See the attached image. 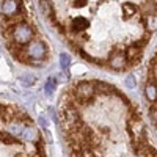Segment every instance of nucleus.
I'll use <instances>...</instances> for the list:
<instances>
[{"label": "nucleus", "instance_id": "nucleus-1", "mask_svg": "<svg viewBox=\"0 0 157 157\" xmlns=\"http://www.w3.org/2000/svg\"><path fill=\"white\" fill-rule=\"evenodd\" d=\"M25 54L29 58V64H39L47 57V47L43 41H32L25 47Z\"/></svg>", "mask_w": 157, "mask_h": 157}, {"label": "nucleus", "instance_id": "nucleus-2", "mask_svg": "<svg viewBox=\"0 0 157 157\" xmlns=\"http://www.w3.org/2000/svg\"><path fill=\"white\" fill-rule=\"evenodd\" d=\"M32 38H33V29L27 22H22L13 29L11 43H14L17 46H25L27 43H32Z\"/></svg>", "mask_w": 157, "mask_h": 157}, {"label": "nucleus", "instance_id": "nucleus-3", "mask_svg": "<svg viewBox=\"0 0 157 157\" xmlns=\"http://www.w3.org/2000/svg\"><path fill=\"white\" fill-rule=\"evenodd\" d=\"M2 13L6 19L14 17L17 14H24L27 16V11H25V6L22 3V0H3L2 3Z\"/></svg>", "mask_w": 157, "mask_h": 157}, {"label": "nucleus", "instance_id": "nucleus-4", "mask_svg": "<svg viewBox=\"0 0 157 157\" xmlns=\"http://www.w3.org/2000/svg\"><path fill=\"white\" fill-rule=\"evenodd\" d=\"M109 64L115 71H121V69L127 68V60H126V55H124V50L121 47L113 49V52L110 54V58H109Z\"/></svg>", "mask_w": 157, "mask_h": 157}, {"label": "nucleus", "instance_id": "nucleus-5", "mask_svg": "<svg viewBox=\"0 0 157 157\" xmlns=\"http://www.w3.org/2000/svg\"><path fill=\"white\" fill-rule=\"evenodd\" d=\"M124 55H126V60H127V68H130V66H134V64L140 63V60L143 57V50L138 49V47H134L130 44L129 47H126Z\"/></svg>", "mask_w": 157, "mask_h": 157}, {"label": "nucleus", "instance_id": "nucleus-6", "mask_svg": "<svg viewBox=\"0 0 157 157\" xmlns=\"http://www.w3.org/2000/svg\"><path fill=\"white\" fill-rule=\"evenodd\" d=\"M88 21L85 19V17H82V16H78V17H74L72 21H71V24H69V32H71V35H80V33H83L86 29H88Z\"/></svg>", "mask_w": 157, "mask_h": 157}, {"label": "nucleus", "instance_id": "nucleus-7", "mask_svg": "<svg viewBox=\"0 0 157 157\" xmlns=\"http://www.w3.org/2000/svg\"><path fill=\"white\" fill-rule=\"evenodd\" d=\"M145 94L149 102H152V104L157 102V80H146Z\"/></svg>", "mask_w": 157, "mask_h": 157}, {"label": "nucleus", "instance_id": "nucleus-8", "mask_svg": "<svg viewBox=\"0 0 157 157\" xmlns=\"http://www.w3.org/2000/svg\"><path fill=\"white\" fill-rule=\"evenodd\" d=\"M138 11H140V10H138V6H137V5H134V3H130V2L123 3V17H124V19H129V17L135 16Z\"/></svg>", "mask_w": 157, "mask_h": 157}, {"label": "nucleus", "instance_id": "nucleus-9", "mask_svg": "<svg viewBox=\"0 0 157 157\" xmlns=\"http://www.w3.org/2000/svg\"><path fill=\"white\" fill-rule=\"evenodd\" d=\"M54 90H55V78H49L47 83H46V94L50 96L54 93Z\"/></svg>", "mask_w": 157, "mask_h": 157}, {"label": "nucleus", "instance_id": "nucleus-10", "mask_svg": "<svg viewBox=\"0 0 157 157\" xmlns=\"http://www.w3.org/2000/svg\"><path fill=\"white\" fill-rule=\"evenodd\" d=\"M69 63H71L69 55H66V54H61V55H60V64H61L63 69H68V68H69Z\"/></svg>", "mask_w": 157, "mask_h": 157}, {"label": "nucleus", "instance_id": "nucleus-11", "mask_svg": "<svg viewBox=\"0 0 157 157\" xmlns=\"http://www.w3.org/2000/svg\"><path fill=\"white\" fill-rule=\"evenodd\" d=\"M149 120L154 126H157V107L155 105H151L149 109Z\"/></svg>", "mask_w": 157, "mask_h": 157}, {"label": "nucleus", "instance_id": "nucleus-12", "mask_svg": "<svg viewBox=\"0 0 157 157\" xmlns=\"http://www.w3.org/2000/svg\"><path fill=\"white\" fill-rule=\"evenodd\" d=\"M35 80H36V78H35L33 75H27V77H24V78H22V83H24L25 86H30V85L35 83Z\"/></svg>", "mask_w": 157, "mask_h": 157}, {"label": "nucleus", "instance_id": "nucleus-13", "mask_svg": "<svg viewBox=\"0 0 157 157\" xmlns=\"http://www.w3.org/2000/svg\"><path fill=\"white\" fill-rule=\"evenodd\" d=\"M85 5H86V0H74V2H72L74 8H83Z\"/></svg>", "mask_w": 157, "mask_h": 157}, {"label": "nucleus", "instance_id": "nucleus-14", "mask_svg": "<svg viewBox=\"0 0 157 157\" xmlns=\"http://www.w3.org/2000/svg\"><path fill=\"white\" fill-rule=\"evenodd\" d=\"M126 85L132 88V86L135 85V77H134V75H129V77L126 78Z\"/></svg>", "mask_w": 157, "mask_h": 157}]
</instances>
